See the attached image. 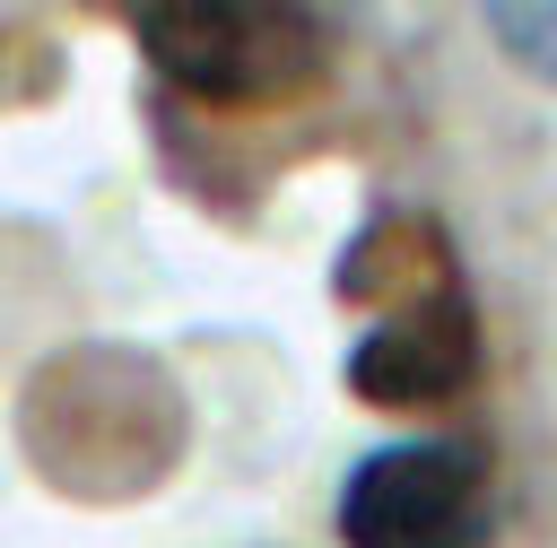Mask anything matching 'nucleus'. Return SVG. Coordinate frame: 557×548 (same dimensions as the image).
I'll use <instances>...</instances> for the list:
<instances>
[{
	"mask_svg": "<svg viewBox=\"0 0 557 548\" xmlns=\"http://www.w3.org/2000/svg\"><path fill=\"white\" fill-rule=\"evenodd\" d=\"M479 374H487V331H479V296L461 270L374 304L339 357V383L374 409H444L479 391Z\"/></svg>",
	"mask_w": 557,
	"mask_h": 548,
	"instance_id": "7ed1b4c3",
	"label": "nucleus"
},
{
	"mask_svg": "<svg viewBox=\"0 0 557 548\" xmlns=\"http://www.w3.org/2000/svg\"><path fill=\"white\" fill-rule=\"evenodd\" d=\"M339 548H487L496 539V461L470 435H392L366 444L331 496Z\"/></svg>",
	"mask_w": 557,
	"mask_h": 548,
	"instance_id": "f03ea898",
	"label": "nucleus"
},
{
	"mask_svg": "<svg viewBox=\"0 0 557 548\" xmlns=\"http://www.w3.org/2000/svg\"><path fill=\"white\" fill-rule=\"evenodd\" d=\"M479 26L513 78L557 96V0H479Z\"/></svg>",
	"mask_w": 557,
	"mask_h": 548,
	"instance_id": "20e7f679",
	"label": "nucleus"
},
{
	"mask_svg": "<svg viewBox=\"0 0 557 548\" xmlns=\"http://www.w3.org/2000/svg\"><path fill=\"white\" fill-rule=\"evenodd\" d=\"M165 96L200 113H278L339 70L322 0H104Z\"/></svg>",
	"mask_w": 557,
	"mask_h": 548,
	"instance_id": "f257e3e1",
	"label": "nucleus"
}]
</instances>
